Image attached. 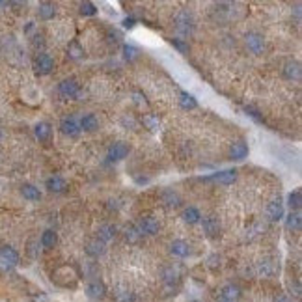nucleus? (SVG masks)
Wrapping results in <instances>:
<instances>
[{
	"label": "nucleus",
	"instance_id": "a878e982",
	"mask_svg": "<svg viewBox=\"0 0 302 302\" xmlns=\"http://www.w3.org/2000/svg\"><path fill=\"white\" fill-rule=\"evenodd\" d=\"M179 107L183 108V110H194V108L198 107V101H196V97L192 95V93L181 92L179 93Z\"/></svg>",
	"mask_w": 302,
	"mask_h": 302
},
{
	"label": "nucleus",
	"instance_id": "ddd939ff",
	"mask_svg": "<svg viewBox=\"0 0 302 302\" xmlns=\"http://www.w3.org/2000/svg\"><path fill=\"white\" fill-rule=\"evenodd\" d=\"M163 280L166 286H174V284H179L181 280V269L177 265H168L163 269Z\"/></svg>",
	"mask_w": 302,
	"mask_h": 302
},
{
	"label": "nucleus",
	"instance_id": "c9c22d12",
	"mask_svg": "<svg viewBox=\"0 0 302 302\" xmlns=\"http://www.w3.org/2000/svg\"><path fill=\"white\" fill-rule=\"evenodd\" d=\"M164 202H166V205H170V207H177L179 205V196L175 194V192H172V190H166L164 192Z\"/></svg>",
	"mask_w": 302,
	"mask_h": 302
},
{
	"label": "nucleus",
	"instance_id": "a18cd8bd",
	"mask_svg": "<svg viewBox=\"0 0 302 302\" xmlns=\"http://www.w3.org/2000/svg\"><path fill=\"white\" fill-rule=\"evenodd\" d=\"M30 302H51V300H49V297H47L45 293H37V295H34L30 298Z\"/></svg>",
	"mask_w": 302,
	"mask_h": 302
},
{
	"label": "nucleus",
	"instance_id": "e433bc0d",
	"mask_svg": "<svg viewBox=\"0 0 302 302\" xmlns=\"http://www.w3.org/2000/svg\"><path fill=\"white\" fill-rule=\"evenodd\" d=\"M172 45H174L175 49L181 52V54H187V52L190 51L189 43H187L185 39H179V37H174V39H172Z\"/></svg>",
	"mask_w": 302,
	"mask_h": 302
},
{
	"label": "nucleus",
	"instance_id": "c03bdc74",
	"mask_svg": "<svg viewBox=\"0 0 302 302\" xmlns=\"http://www.w3.org/2000/svg\"><path fill=\"white\" fill-rule=\"evenodd\" d=\"M122 123L125 125V127H129V125H131L133 129L136 127V122H134V118H131V116H127V114H125V116L122 118Z\"/></svg>",
	"mask_w": 302,
	"mask_h": 302
},
{
	"label": "nucleus",
	"instance_id": "7ed1b4c3",
	"mask_svg": "<svg viewBox=\"0 0 302 302\" xmlns=\"http://www.w3.org/2000/svg\"><path fill=\"white\" fill-rule=\"evenodd\" d=\"M58 92H60L62 97L75 99L80 95V84H78L75 78H64V80L58 84Z\"/></svg>",
	"mask_w": 302,
	"mask_h": 302
},
{
	"label": "nucleus",
	"instance_id": "cd10ccee",
	"mask_svg": "<svg viewBox=\"0 0 302 302\" xmlns=\"http://www.w3.org/2000/svg\"><path fill=\"white\" fill-rule=\"evenodd\" d=\"M286 226L287 230H293V231H298L302 228V216L298 211H291L286 218Z\"/></svg>",
	"mask_w": 302,
	"mask_h": 302
},
{
	"label": "nucleus",
	"instance_id": "a19ab883",
	"mask_svg": "<svg viewBox=\"0 0 302 302\" xmlns=\"http://www.w3.org/2000/svg\"><path fill=\"white\" fill-rule=\"evenodd\" d=\"M133 97H134V103L138 105V107H148V101H146V95H142L140 92H134L133 93Z\"/></svg>",
	"mask_w": 302,
	"mask_h": 302
},
{
	"label": "nucleus",
	"instance_id": "2eb2a0df",
	"mask_svg": "<svg viewBox=\"0 0 302 302\" xmlns=\"http://www.w3.org/2000/svg\"><path fill=\"white\" fill-rule=\"evenodd\" d=\"M218 297L228 302H239V298H241V287L235 286V284H228V286H224L220 289Z\"/></svg>",
	"mask_w": 302,
	"mask_h": 302
},
{
	"label": "nucleus",
	"instance_id": "dca6fc26",
	"mask_svg": "<svg viewBox=\"0 0 302 302\" xmlns=\"http://www.w3.org/2000/svg\"><path fill=\"white\" fill-rule=\"evenodd\" d=\"M267 216L269 220L278 222L284 218V204L280 200H272L271 204L267 205Z\"/></svg>",
	"mask_w": 302,
	"mask_h": 302
},
{
	"label": "nucleus",
	"instance_id": "6e6d98bb",
	"mask_svg": "<svg viewBox=\"0 0 302 302\" xmlns=\"http://www.w3.org/2000/svg\"><path fill=\"white\" fill-rule=\"evenodd\" d=\"M192 302H200V300H192Z\"/></svg>",
	"mask_w": 302,
	"mask_h": 302
},
{
	"label": "nucleus",
	"instance_id": "4468645a",
	"mask_svg": "<svg viewBox=\"0 0 302 302\" xmlns=\"http://www.w3.org/2000/svg\"><path fill=\"white\" fill-rule=\"evenodd\" d=\"M284 77L289 78V80H300L302 78L300 64H298L297 60L286 62V66H284Z\"/></svg>",
	"mask_w": 302,
	"mask_h": 302
},
{
	"label": "nucleus",
	"instance_id": "7c9ffc66",
	"mask_svg": "<svg viewBox=\"0 0 302 302\" xmlns=\"http://www.w3.org/2000/svg\"><path fill=\"white\" fill-rule=\"evenodd\" d=\"M183 220L187 222V224H198V222L202 220L200 211L196 209V207H187V209L183 211Z\"/></svg>",
	"mask_w": 302,
	"mask_h": 302
},
{
	"label": "nucleus",
	"instance_id": "603ef678",
	"mask_svg": "<svg viewBox=\"0 0 302 302\" xmlns=\"http://www.w3.org/2000/svg\"><path fill=\"white\" fill-rule=\"evenodd\" d=\"M2 190H4V181L0 179V194H2Z\"/></svg>",
	"mask_w": 302,
	"mask_h": 302
},
{
	"label": "nucleus",
	"instance_id": "f704fd0d",
	"mask_svg": "<svg viewBox=\"0 0 302 302\" xmlns=\"http://www.w3.org/2000/svg\"><path fill=\"white\" fill-rule=\"evenodd\" d=\"M97 13V6L93 4V2H82L80 4V15H84V17H92V15H95Z\"/></svg>",
	"mask_w": 302,
	"mask_h": 302
},
{
	"label": "nucleus",
	"instance_id": "de8ad7c7",
	"mask_svg": "<svg viewBox=\"0 0 302 302\" xmlns=\"http://www.w3.org/2000/svg\"><path fill=\"white\" fill-rule=\"evenodd\" d=\"M274 302H293V300L287 297V295H276V297H274Z\"/></svg>",
	"mask_w": 302,
	"mask_h": 302
},
{
	"label": "nucleus",
	"instance_id": "9d476101",
	"mask_svg": "<svg viewBox=\"0 0 302 302\" xmlns=\"http://www.w3.org/2000/svg\"><path fill=\"white\" fill-rule=\"evenodd\" d=\"M84 250H86V254L90 257H99L107 252V245H105L103 241H99L97 237H92V239H88L86 241Z\"/></svg>",
	"mask_w": 302,
	"mask_h": 302
},
{
	"label": "nucleus",
	"instance_id": "c756f323",
	"mask_svg": "<svg viewBox=\"0 0 302 302\" xmlns=\"http://www.w3.org/2000/svg\"><path fill=\"white\" fill-rule=\"evenodd\" d=\"M142 125L148 131H157L159 129V125H160V119H159V116H155V114H144L142 116Z\"/></svg>",
	"mask_w": 302,
	"mask_h": 302
},
{
	"label": "nucleus",
	"instance_id": "9b49d317",
	"mask_svg": "<svg viewBox=\"0 0 302 302\" xmlns=\"http://www.w3.org/2000/svg\"><path fill=\"white\" fill-rule=\"evenodd\" d=\"M0 259L4 263H8V265H19L21 257H19V252L13 248V246L10 245H2L0 246Z\"/></svg>",
	"mask_w": 302,
	"mask_h": 302
},
{
	"label": "nucleus",
	"instance_id": "6ab92c4d",
	"mask_svg": "<svg viewBox=\"0 0 302 302\" xmlns=\"http://www.w3.org/2000/svg\"><path fill=\"white\" fill-rule=\"evenodd\" d=\"M248 144L246 142H235L233 146L230 148V159L231 160H243V159H246V155H248Z\"/></svg>",
	"mask_w": 302,
	"mask_h": 302
},
{
	"label": "nucleus",
	"instance_id": "09e8293b",
	"mask_svg": "<svg viewBox=\"0 0 302 302\" xmlns=\"http://www.w3.org/2000/svg\"><path fill=\"white\" fill-rule=\"evenodd\" d=\"M34 47H43V37H41V36L34 37Z\"/></svg>",
	"mask_w": 302,
	"mask_h": 302
},
{
	"label": "nucleus",
	"instance_id": "1a4fd4ad",
	"mask_svg": "<svg viewBox=\"0 0 302 302\" xmlns=\"http://www.w3.org/2000/svg\"><path fill=\"white\" fill-rule=\"evenodd\" d=\"M60 131L66 136H78L80 134V125L73 116H66V118L60 119Z\"/></svg>",
	"mask_w": 302,
	"mask_h": 302
},
{
	"label": "nucleus",
	"instance_id": "f257e3e1",
	"mask_svg": "<svg viewBox=\"0 0 302 302\" xmlns=\"http://www.w3.org/2000/svg\"><path fill=\"white\" fill-rule=\"evenodd\" d=\"M52 284L60 287H75L78 284V272L69 265L58 267L56 271L52 272Z\"/></svg>",
	"mask_w": 302,
	"mask_h": 302
},
{
	"label": "nucleus",
	"instance_id": "aec40b11",
	"mask_svg": "<svg viewBox=\"0 0 302 302\" xmlns=\"http://www.w3.org/2000/svg\"><path fill=\"white\" fill-rule=\"evenodd\" d=\"M211 179L216 181L220 185H231L237 181V170H224V172H218V174H213Z\"/></svg>",
	"mask_w": 302,
	"mask_h": 302
},
{
	"label": "nucleus",
	"instance_id": "49530a36",
	"mask_svg": "<svg viewBox=\"0 0 302 302\" xmlns=\"http://www.w3.org/2000/svg\"><path fill=\"white\" fill-rule=\"evenodd\" d=\"M134 25H136V21H134L133 17H125V19H123V26H125V28H129V30H131V28H134Z\"/></svg>",
	"mask_w": 302,
	"mask_h": 302
},
{
	"label": "nucleus",
	"instance_id": "4be33fe9",
	"mask_svg": "<svg viewBox=\"0 0 302 302\" xmlns=\"http://www.w3.org/2000/svg\"><path fill=\"white\" fill-rule=\"evenodd\" d=\"M78 125H80V131L84 129L86 133H93V131H97L99 129V119L95 114H84Z\"/></svg>",
	"mask_w": 302,
	"mask_h": 302
},
{
	"label": "nucleus",
	"instance_id": "72a5a7b5",
	"mask_svg": "<svg viewBox=\"0 0 302 302\" xmlns=\"http://www.w3.org/2000/svg\"><path fill=\"white\" fill-rule=\"evenodd\" d=\"M123 56H125V60L134 62V60H138L140 51L136 49V47L129 45V43H125V45H123Z\"/></svg>",
	"mask_w": 302,
	"mask_h": 302
},
{
	"label": "nucleus",
	"instance_id": "6e6552de",
	"mask_svg": "<svg viewBox=\"0 0 302 302\" xmlns=\"http://www.w3.org/2000/svg\"><path fill=\"white\" fill-rule=\"evenodd\" d=\"M86 295L92 300H103V298L107 297V286L101 280H92L86 286Z\"/></svg>",
	"mask_w": 302,
	"mask_h": 302
},
{
	"label": "nucleus",
	"instance_id": "864d4df0",
	"mask_svg": "<svg viewBox=\"0 0 302 302\" xmlns=\"http://www.w3.org/2000/svg\"><path fill=\"white\" fill-rule=\"evenodd\" d=\"M216 302H228V300H224V298H220V297H218V300H216Z\"/></svg>",
	"mask_w": 302,
	"mask_h": 302
},
{
	"label": "nucleus",
	"instance_id": "f3484780",
	"mask_svg": "<svg viewBox=\"0 0 302 302\" xmlns=\"http://www.w3.org/2000/svg\"><path fill=\"white\" fill-rule=\"evenodd\" d=\"M45 187L49 189V192H54V194H60V192H66L67 189V181L60 175H52L45 181Z\"/></svg>",
	"mask_w": 302,
	"mask_h": 302
},
{
	"label": "nucleus",
	"instance_id": "c85d7f7f",
	"mask_svg": "<svg viewBox=\"0 0 302 302\" xmlns=\"http://www.w3.org/2000/svg\"><path fill=\"white\" fill-rule=\"evenodd\" d=\"M58 243V235L54 233L52 230H47L43 231V235H41V246L43 248H47V250H51V248H54Z\"/></svg>",
	"mask_w": 302,
	"mask_h": 302
},
{
	"label": "nucleus",
	"instance_id": "a211bd4d",
	"mask_svg": "<svg viewBox=\"0 0 302 302\" xmlns=\"http://www.w3.org/2000/svg\"><path fill=\"white\" fill-rule=\"evenodd\" d=\"M34 134H36V138L39 140V142H49L51 136H52L51 123H47V122L36 123V127H34Z\"/></svg>",
	"mask_w": 302,
	"mask_h": 302
},
{
	"label": "nucleus",
	"instance_id": "8fccbe9b",
	"mask_svg": "<svg viewBox=\"0 0 302 302\" xmlns=\"http://www.w3.org/2000/svg\"><path fill=\"white\" fill-rule=\"evenodd\" d=\"M32 30H34V23H28V25L25 26V34H30Z\"/></svg>",
	"mask_w": 302,
	"mask_h": 302
},
{
	"label": "nucleus",
	"instance_id": "ea45409f",
	"mask_svg": "<svg viewBox=\"0 0 302 302\" xmlns=\"http://www.w3.org/2000/svg\"><path fill=\"white\" fill-rule=\"evenodd\" d=\"M259 274H263V276H271L272 274V263L271 261H263L261 265H259Z\"/></svg>",
	"mask_w": 302,
	"mask_h": 302
},
{
	"label": "nucleus",
	"instance_id": "423d86ee",
	"mask_svg": "<svg viewBox=\"0 0 302 302\" xmlns=\"http://www.w3.org/2000/svg\"><path fill=\"white\" fill-rule=\"evenodd\" d=\"M246 41V47L250 49L254 54H261L265 51V39H263L261 34H257V32H248L245 36Z\"/></svg>",
	"mask_w": 302,
	"mask_h": 302
},
{
	"label": "nucleus",
	"instance_id": "5fc2aeb1",
	"mask_svg": "<svg viewBox=\"0 0 302 302\" xmlns=\"http://www.w3.org/2000/svg\"><path fill=\"white\" fill-rule=\"evenodd\" d=\"M0 140H2V131H0Z\"/></svg>",
	"mask_w": 302,
	"mask_h": 302
},
{
	"label": "nucleus",
	"instance_id": "412c9836",
	"mask_svg": "<svg viewBox=\"0 0 302 302\" xmlns=\"http://www.w3.org/2000/svg\"><path fill=\"white\" fill-rule=\"evenodd\" d=\"M170 252L174 254V256L177 257H189L190 256V245L187 241H181V239H177V241H174L172 245H170Z\"/></svg>",
	"mask_w": 302,
	"mask_h": 302
},
{
	"label": "nucleus",
	"instance_id": "79ce46f5",
	"mask_svg": "<svg viewBox=\"0 0 302 302\" xmlns=\"http://www.w3.org/2000/svg\"><path fill=\"white\" fill-rule=\"evenodd\" d=\"M28 256H30V257H37V243L36 241L28 243Z\"/></svg>",
	"mask_w": 302,
	"mask_h": 302
},
{
	"label": "nucleus",
	"instance_id": "39448f33",
	"mask_svg": "<svg viewBox=\"0 0 302 302\" xmlns=\"http://www.w3.org/2000/svg\"><path fill=\"white\" fill-rule=\"evenodd\" d=\"M34 69H36L37 75H49L54 69V60H52L47 52H39L34 62Z\"/></svg>",
	"mask_w": 302,
	"mask_h": 302
},
{
	"label": "nucleus",
	"instance_id": "58836bf2",
	"mask_svg": "<svg viewBox=\"0 0 302 302\" xmlns=\"http://www.w3.org/2000/svg\"><path fill=\"white\" fill-rule=\"evenodd\" d=\"M245 112H246V116H250L252 119H256L257 123H261L263 122V118L259 116V112H257L256 108L254 107H245Z\"/></svg>",
	"mask_w": 302,
	"mask_h": 302
},
{
	"label": "nucleus",
	"instance_id": "3c124183",
	"mask_svg": "<svg viewBox=\"0 0 302 302\" xmlns=\"http://www.w3.org/2000/svg\"><path fill=\"white\" fill-rule=\"evenodd\" d=\"M10 6V2H0V11L4 10V8H8Z\"/></svg>",
	"mask_w": 302,
	"mask_h": 302
},
{
	"label": "nucleus",
	"instance_id": "473e14b6",
	"mask_svg": "<svg viewBox=\"0 0 302 302\" xmlns=\"http://www.w3.org/2000/svg\"><path fill=\"white\" fill-rule=\"evenodd\" d=\"M287 204L291 207V211H298L302 205V192L300 190H293L291 194L287 196Z\"/></svg>",
	"mask_w": 302,
	"mask_h": 302
},
{
	"label": "nucleus",
	"instance_id": "37998d69",
	"mask_svg": "<svg viewBox=\"0 0 302 302\" xmlns=\"http://www.w3.org/2000/svg\"><path fill=\"white\" fill-rule=\"evenodd\" d=\"M207 263H209L211 269H216V267L220 265V257L216 256V254H213V256H209V259H207Z\"/></svg>",
	"mask_w": 302,
	"mask_h": 302
},
{
	"label": "nucleus",
	"instance_id": "4c0bfd02",
	"mask_svg": "<svg viewBox=\"0 0 302 302\" xmlns=\"http://www.w3.org/2000/svg\"><path fill=\"white\" fill-rule=\"evenodd\" d=\"M116 300L118 302H133L134 295L131 291H122V289H118V291H116Z\"/></svg>",
	"mask_w": 302,
	"mask_h": 302
},
{
	"label": "nucleus",
	"instance_id": "5701e85b",
	"mask_svg": "<svg viewBox=\"0 0 302 302\" xmlns=\"http://www.w3.org/2000/svg\"><path fill=\"white\" fill-rule=\"evenodd\" d=\"M116 231H118V228L116 226H112V224H103L101 228L97 230V239L99 241H103L105 245H107L108 241H112L114 237H116Z\"/></svg>",
	"mask_w": 302,
	"mask_h": 302
},
{
	"label": "nucleus",
	"instance_id": "bb28decb",
	"mask_svg": "<svg viewBox=\"0 0 302 302\" xmlns=\"http://www.w3.org/2000/svg\"><path fill=\"white\" fill-rule=\"evenodd\" d=\"M67 58L75 62L84 58V49H82V45L78 41H71V43L67 45Z\"/></svg>",
	"mask_w": 302,
	"mask_h": 302
},
{
	"label": "nucleus",
	"instance_id": "f8f14e48",
	"mask_svg": "<svg viewBox=\"0 0 302 302\" xmlns=\"http://www.w3.org/2000/svg\"><path fill=\"white\" fill-rule=\"evenodd\" d=\"M204 231L209 239H218L220 237V222L216 216H207L204 218Z\"/></svg>",
	"mask_w": 302,
	"mask_h": 302
},
{
	"label": "nucleus",
	"instance_id": "0eeeda50",
	"mask_svg": "<svg viewBox=\"0 0 302 302\" xmlns=\"http://www.w3.org/2000/svg\"><path fill=\"white\" fill-rule=\"evenodd\" d=\"M129 151H131V148H129L125 142H114L112 146L108 148L107 155H108V159H110V160L118 163V160H123L125 157H127Z\"/></svg>",
	"mask_w": 302,
	"mask_h": 302
},
{
	"label": "nucleus",
	"instance_id": "b1692460",
	"mask_svg": "<svg viewBox=\"0 0 302 302\" xmlns=\"http://www.w3.org/2000/svg\"><path fill=\"white\" fill-rule=\"evenodd\" d=\"M21 194H23V198H25V200H30V202L41 200L39 189H37V187H34V185H30V183H25L23 187H21Z\"/></svg>",
	"mask_w": 302,
	"mask_h": 302
},
{
	"label": "nucleus",
	"instance_id": "20e7f679",
	"mask_svg": "<svg viewBox=\"0 0 302 302\" xmlns=\"http://www.w3.org/2000/svg\"><path fill=\"white\" fill-rule=\"evenodd\" d=\"M136 230L140 231V235H157L160 230V224L153 216H142L136 224Z\"/></svg>",
	"mask_w": 302,
	"mask_h": 302
},
{
	"label": "nucleus",
	"instance_id": "393cba45",
	"mask_svg": "<svg viewBox=\"0 0 302 302\" xmlns=\"http://www.w3.org/2000/svg\"><path fill=\"white\" fill-rule=\"evenodd\" d=\"M37 13L43 21H51L52 17L56 15V4L52 2H41L39 8H37Z\"/></svg>",
	"mask_w": 302,
	"mask_h": 302
},
{
	"label": "nucleus",
	"instance_id": "f03ea898",
	"mask_svg": "<svg viewBox=\"0 0 302 302\" xmlns=\"http://www.w3.org/2000/svg\"><path fill=\"white\" fill-rule=\"evenodd\" d=\"M175 28H177V32L183 34V36L192 34V30H194V19H192V15H190L187 10H181L179 13L175 15Z\"/></svg>",
	"mask_w": 302,
	"mask_h": 302
},
{
	"label": "nucleus",
	"instance_id": "2f4dec72",
	"mask_svg": "<svg viewBox=\"0 0 302 302\" xmlns=\"http://www.w3.org/2000/svg\"><path fill=\"white\" fill-rule=\"evenodd\" d=\"M123 237L127 243H138L140 241V231L136 230V226H125L123 228Z\"/></svg>",
	"mask_w": 302,
	"mask_h": 302
}]
</instances>
